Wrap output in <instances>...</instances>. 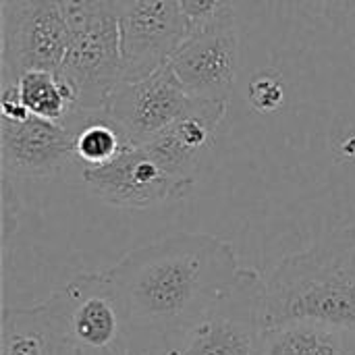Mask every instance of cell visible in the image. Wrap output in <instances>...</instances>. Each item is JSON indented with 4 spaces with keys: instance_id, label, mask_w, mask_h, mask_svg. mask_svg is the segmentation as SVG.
<instances>
[{
    "instance_id": "obj_4",
    "label": "cell",
    "mask_w": 355,
    "mask_h": 355,
    "mask_svg": "<svg viewBox=\"0 0 355 355\" xmlns=\"http://www.w3.org/2000/svg\"><path fill=\"white\" fill-rule=\"evenodd\" d=\"M71 40L58 75L75 92L77 112L104 110L123 81L119 0H64Z\"/></svg>"
},
{
    "instance_id": "obj_14",
    "label": "cell",
    "mask_w": 355,
    "mask_h": 355,
    "mask_svg": "<svg viewBox=\"0 0 355 355\" xmlns=\"http://www.w3.org/2000/svg\"><path fill=\"white\" fill-rule=\"evenodd\" d=\"M17 92L25 108L42 119L62 123L69 114H75V92L54 71L33 69L23 73L17 81Z\"/></svg>"
},
{
    "instance_id": "obj_17",
    "label": "cell",
    "mask_w": 355,
    "mask_h": 355,
    "mask_svg": "<svg viewBox=\"0 0 355 355\" xmlns=\"http://www.w3.org/2000/svg\"><path fill=\"white\" fill-rule=\"evenodd\" d=\"M248 100L254 106V110H258L262 114L275 112L285 102L283 79L279 75H275V73H260V75H256L254 81L250 83Z\"/></svg>"
},
{
    "instance_id": "obj_20",
    "label": "cell",
    "mask_w": 355,
    "mask_h": 355,
    "mask_svg": "<svg viewBox=\"0 0 355 355\" xmlns=\"http://www.w3.org/2000/svg\"><path fill=\"white\" fill-rule=\"evenodd\" d=\"M135 355H164L162 352H158V354H135Z\"/></svg>"
},
{
    "instance_id": "obj_8",
    "label": "cell",
    "mask_w": 355,
    "mask_h": 355,
    "mask_svg": "<svg viewBox=\"0 0 355 355\" xmlns=\"http://www.w3.org/2000/svg\"><path fill=\"white\" fill-rule=\"evenodd\" d=\"M168 64L191 98L229 102L239 71L237 15L191 29Z\"/></svg>"
},
{
    "instance_id": "obj_15",
    "label": "cell",
    "mask_w": 355,
    "mask_h": 355,
    "mask_svg": "<svg viewBox=\"0 0 355 355\" xmlns=\"http://www.w3.org/2000/svg\"><path fill=\"white\" fill-rule=\"evenodd\" d=\"M256 355H341V333L316 324L264 329Z\"/></svg>"
},
{
    "instance_id": "obj_2",
    "label": "cell",
    "mask_w": 355,
    "mask_h": 355,
    "mask_svg": "<svg viewBox=\"0 0 355 355\" xmlns=\"http://www.w3.org/2000/svg\"><path fill=\"white\" fill-rule=\"evenodd\" d=\"M316 324L355 333V225L285 256L262 291V327Z\"/></svg>"
},
{
    "instance_id": "obj_11",
    "label": "cell",
    "mask_w": 355,
    "mask_h": 355,
    "mask_svg": "<svg viewBox=\"0 0 355 355\" xmlns=\"http://www.w3.org/2000/svg\"><path fill=\"white\" fill-rule=\"evenodd\" d=\"M0 158L6 177L50 179L77 162L75 133L35 114L17 121L0 116Z\"/></svg>"
},
{
    "instance_id": "obj_12",
    "label": "cell",
    "mask_w": 355,
    "mask_h": 355,
    "mask_svg": "<svg viewBox=\"0 0 355 355\" xmlns=\"http://www.w3.org/2000/svg\"><path fill=\"white\" fill-rule=\"evenodd\" d=\"M227 110L229 102L196 98L181 119L144 146L168 173L193 179L204 154L214 141L218 125L227 116Z\"/></svg>"
},
{
    "instance_id": "obj_3",
    "label": "cell",
    "mask_w": 355,
    "mask_h": 355,
    "mask_svg": "<svg viewBox=\"0 0 355 355\" xmlns=\"http://www.w3.org/2000/svg\"><path fill=\"white\" fill-rule=\"evenodd\" d=\"M46 306L64 355H135L129 310L108 270L77 275Z\"/></svg>"
},
{
    "instance_id": "obj_18",
    "label": "cell",
    "mask_w": 355,
    "mask_h": 355,
    "mask_svg": "<svg viewBox=\"0 0 355 355\" xmlns=\"http://www.w3.org/2000/svg\"><path fill=\"white\" fill-rule=\"evenodd\" d=\"M177 2L183 17L189 23V31L218 17L237 15V0H177Z\"/></svg>"
},
{
    "instance_id": "obj_13",
    "label": "cell",
    "mask_w": 355,
    "mask_h": 355,
    "mask_svg": "<svg viewBox=\"0 0 355 355\" xmlns=\"http://www.w3.org/2000/svg\"><path fill=\"white\" fill-rule=\"evenodd\" d=\"M0 355H64L46 302L2 310Z\"/></svg>"
},
{
    "instance_id": "obj_10",
    "label": "cell",
    "mask_w": 355,
    "mask_h": 355,
    "mask_svg": "<svg viewBox=\"0 0 355 355\" xmlns=\"http://www.w3.org/2000/svg\"><path fill=\"white\" fill-rule=\"evenodd\" d=\"M193 100L164 64L144 79L121 81L102 112L129 146H144L181 119Z\"/></svg>"
},
{
    "instance_id": "obj_16",
    "label": "cell",
    "mask_w": 355,
    "mask_h": 355,
    "mask_svg": "<svg viewBox=\"0 0 355 355\" xmlns=\"http://www.w3.org/2000/svg\"><path fill=\"white\" fill-rule=\"evenodd\" d=\"M127 146L123 133L108 119L87 123L75 133V158L83 166L106 164Z\"/></svg>"
},
{
    "instance_id": "obj_6",
    "label": "cell",
    "mask_w": 355,
    "mask_h": 355,
    "mask_svg": "<svg viewBox=\"0 0 355 355\" xmlns=\"http://www.w3.org/2000/svg\"><path fill=\"white\" fill-rule=\"evenodd\" d=\"M81 181L98 200L125 210L171 204L193 189V179L168 173L146 146H127L106 164L83 166Z\"/></svg>"
},
{
    "instance_id": "obj_19",
    "label": "cell",
    "mask_w": 355,
    "mask_h": 355,
    "mask_svg": "<svg viewBox=\"0 0 355 355\" xmlns=\"http://www.w3.org/2000/svg\"><path fill=\"white\" fill-rule=\"evenodd\" d=\"M341 355H355V333H341Z\"/></svg>"
},
{
    "instance_id": "obj_7",
    "label": "cell",
    "mask_w": 355,
    "mask_h": 355,
    "mask_svg": "<svg viewBox=\"0 0 355 355\" xmlns=\"http://www.w3.org/2000/svg\"><path fill=\"white\" fill-rule=\"evenodd\" d=\"M264 277L243 268L239 281L220 297L206 318L166 355H256L262 327Z\"/></svg>"
},
{
    "instance_id": "obj_1",
    "label": "cell",
    "mask_w": 355,
    "mask_h": 355,
    "mask_svg": "<svg viewBox=\"0 0 355 355\" xmlns=\"http://www.w3.org/2000/svg\"><path fill=\"white\" fill-rule=\"evenodd\" d=\"M108 272L127 304L135 354H158L206 318L243 266L225 239L179 233L127 252Z\"/></svg>"
},
{
    "instance_id": "obj_5",
    "label": "cell",
    "mask_w": 355,
    "mask_h": 355,
    "mask_svg": "<svg viewBox=\"0 0 355 355\" xmlns=\"http://www.w3.org/2000/svg\"><path fill=\"white\" fill-rule=\"evenodd\" d=\"M69 40L64 0H2V85L33 69L58 73Z\"/></svg>"
},
{
    "instance_id": "obj_9",
    "label": "cell",
    "mask_w": 355,
    "mask_h": 355,
    "mask_svg": "<svg viewBox=\"0 0 355 355\" xmlns=\"http://www.w3.org/2000/svg\"><path fill=\"white\" fill-rule=\"evenodd\" d=\"M123 81H137L168 64L189 33L177 0H119Z\"/></svg>"
}]
</instances>
